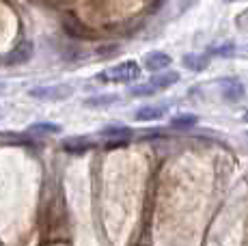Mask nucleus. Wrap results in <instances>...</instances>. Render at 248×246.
<instances>
[{
    "label": "nucleus",
    "instance_id": "4468645a",
    "mask_svg": "<svg viewBox=\"0 0 248 246\" xmlns=\"http://www.w3.org/2000/svg\"><path fill=\"white\" fill-rule=\"evenodd\" d=\"M158 93V89L154 87V84H138V87H132L130 89V95H134V97H149V95H155Z\"/></svg>",
    "mask_w": 248,
    "mask_h": 246
},
{
    "label": "nucleus",
    "instance_id": "0eeeda50",
    "mask_svg": "<svg viewBox=\"0 0 248 246\" xmlns=\"http://www.w3.org/2000/svg\"><path fill=\"white\" fill-rule=\"evenodd\" d=\"M166 110H169L166 106H142L134 112V119L136 121H158L166 115Z\"/></svg>",
    "mask_w": 248,
    "mask_h": 246
},
{
    "label": "nucleus",
    "instance_id": "6ab92c4d",
    "mask_svg": "<svg viewBox=\"0 0 248 246\" xmlns=\"http://www.w3.org/2000/svg\"><path fill=\"white\" fill-rule=\"evenodd\" d=\"M244 121H246V123H248V110H246V112H244Z\"/></svg>",
    "mask_w": 248,
    "mask_h": 246
},
{
    "label": "nucleus",
    "instance_id": "f257e3e1",
    "mask_svg": "<svg viewBox=\"0 0 248 246\" xmlns=\"http://www.w3.org/2000/svg\"><path fill=\"white\" fill-rule=\"evenodd\" d=\"M140 76V67H138V63L134 61H125V63H119L114 65V67L106 69V72L97 74V80H102V82H134V80Z\"/></svg>",
    "mask_w": 248,
    "mask_h": 246
},
{
    "label": "nucleus",
    "instance_id": "9b49d317",
    "mask_svg": "<svg viewBox=\"0 0 248 246\" xmlns=\"http://www.w3.org/2000/svg\"><path fill=\"white\" fill-rule=\"evenodd\" d=\"M99 134L108 140H112V138H125L127 140L132 136V130L130 127H123V125H108V127H104Z\"/></svg>",
    "mask_w": 248,
    "mask_h": 246
},
{
    "label": "nucleus",
    "instance_id": "a211bd4d",
    "mask_svg": "<svg viewBox=\"0 0 248 246\" xmlns=\"http://www.w3.org/2000/svg\"><path fill=\"white\" fill-rule=\"evenodd\" d=\"M240 52H248V46H244V48H240Z\"/></svg>",
    "mask_w": 248,
    "mask_h": 246
},
{
    "label": "nucleus",
    "instance_id": "7ed1b4c3",
    "mask_svg": "<svg viewBox=\"0 0 248 246\" xmlns=\"http://www.w3.org/2000/svg\"><path fill=\"white\" fill-rule=\"evenodd\" d=\"M220 89H222V97H225L227 102H240L246 93L244 84H242L237 78H222Z\"/></svg>",
    "mask_w": 248,
    "mask_h": 246
},
{
    "label": "nucleus",
    "instance_id": "423d86ee",
    "mask_svg": "<svg viewBox=\"0 0 248 246\" xmlns=\"http://www.w3.org/2000/svg\"><path fill=\"white\" fill-rule=\"evenodd\" d=\"M61 147L67 151V154H84V151H89L91 147H95V145L87 136H69V138L63 140Z\"/></svg>",
    "mask_w": 248,
    "mask_h": 246
},
{
    "label": "nucleus",
    "instance_id": "20e7f679",
    "mask_svg": "<svg viewBox=\"0 0 248 246\" xmlns=\"http://www.w3.org/2000/svg\"><path fill=\"white\" fill-rule=\"evenodd\" d=\"M32 52H35V46L31 41H22L13 52L7 54V65H20V63H28L32 59Z\"/></svg>",
    "mask_w": 248,
    "mask_h": 246
},
{
    "label": "nucleus",
    "instance_id": "39448f33",
    "mask_svg": "<svg viewBox=\"0 0 248 246\" xmlns=\"http://www.w3.org/2000/svg\"><path fill=\"white\" fill-rule=\"evenodd\" d=\"M142 65H145L147 72H162L170 65V56L164 54V52H149L142 59Z\"/></svg>",
    "mask_w": 248,
    "mask_h": 246
},
{
    "label": "nucleus",
    "instance_id": "ddd939ff",
    "mask_svg": "<svg viewBox=\"0 0 248 246\" xmlns=\"http://www.w3.org/2000/svg\"><path fill=\"white\" fill-rule=\"evenodd\" d=\"M114 102H119V95H93V97H87V106L91 108H99V106H110V104Z\"/></svg>",
    "mask_w": 248,
    "mask_h": 246
},
{
    "label": "nucleus",
    "instance_id": "dca6fc26",
    "mask_svg": "<svg viewBox=\"0 0 248 246\" xmlns=\"http://www.w3.org/2000/svg\"><path fill=\"white\" fill-rule=\"evenodd\" d=\"M235 26H237V31L248 32V9H244L242 13L235 15Z\"/></svg>",
    "mask_w": 248,
    "mask_h": 246
},
{
    "label": "nucleus",
    "instance_id": "f3484780",
    "mask_svg": "<svg viewBox=\"0 0 248 246\" xmlns=\"http://www.w3.org/2000/svg\"><path fill=\"white\" fill-rule=\"evenodd\" d=\"M127 140L125 138H112V140H106V145L104 147L106 149H119V147H125Z\"/></svg>",
    "mask_w": 248,
    "mask_h": 246
},
{
    "label": "nucleus",
    "instance_id": "1a4fd4ad",
    "mask_svg": "<svg viewBox=\"0 0 248 246\" xmlns=\"http://www.w3.org/2000/svg\"><path fill=\"white\" fill-rule=\"evenodd\" d=\"M181 63H184V67L190 69V72H203L209 65V59H207V54H186Z\"/></svg>",
    "mask_w": 248,
    "mask_h": 246
},
{
    "label": "nucleus",
    "instance_id": "2eb2a0df",
    "mask_svg": "<svg viewBox=\"0 0 248 246\" xmlns=\"http://www.w3.org/2000/svg\"><path fill=\"white\" fill-rule=\"evenodd\" d=\"M235 52H237V48L233 44H222V46H218V48H214L212 54H216V56H233Z\"/></svg>",
    "mask_w": 248,
    "mask_h": 246
},
{
    "label": "nucleus",
    "instance_id": "f03ea898",
    "mask_svg": "<svg viewBox=\"0 0 248 246\" xmlns=\"http://www.w3.org/2000/svg\"><path fill=\"white\" fill-rule=\"evenodd\" d=\"M32 99H41V102H63L74 95V87L71 84H52V87H32L28 91Z\"/></svg>",
    "mask_w": 248,
    "mask_h": 246
},
{
    "label": "nucleus",
    "instance_id": "9d476101",
    "mask_svg": "<svg viewBox=\"0 0 248 246\" xmlns=\"http://www.w3.org/2000/svg\"><path fill=\"white\" fill-rule=\"evenodd\" d=\"M63 127L59 123H50V121H44V123H32L28 127V134H37V136H50V134H59Z\"/></svg>",
    "mask_w": 248,
    "mask_h": 246
},
{
    "label": "nucleus",
    "instance_id": "aec40b11",
    "mask_svg": "<svg viewBox=\"0 0 248 246\" xmlns=\"http://www.w3.org/2000/svg\"><path fill=\"white\" fill-rule=\"evenodd\" d=\"M0 91H2V84H0Z\"/></svg>",
    "mask_w": 248,
    "mask_h": 246
},
{
    "label": "nucleus",
    "instance_id": "6e6552de",
    "mask_svg": "<svg viewBox=\"0 0 248 246\" xmlns=\"http://www.w3.org/2000/svg\"><path fill=\"white\" fill-rule=\"evenodd\" d=\"M179 82V74L177 72H166V74H158L149 80V84H154L158 91H164V89L173 87V84Z\"/></svg>",
    "mask_w": 248,
    "mask_h": 246
},
{
    "label": "nucleus",
    "instance_id": "f8f14e48",
    "mask_svg": "<svg viewBox=\"0 0 248 246\" xmlns=\"http://www.w3.org/2000/svg\"><path fill=\"white\" fill-rule=\"evenodd\" d=\"M197 121L199 119L194 115H177L170 119V127L173 130H190V127L197 125Z\"/></svg>",
    "mask_w": 248,
    "mask_h": 246
}]
</instances>
